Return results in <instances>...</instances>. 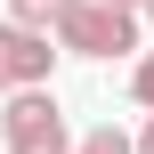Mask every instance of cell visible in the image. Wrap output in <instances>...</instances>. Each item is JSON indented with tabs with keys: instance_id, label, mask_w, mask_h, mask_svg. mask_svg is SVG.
Masks as SVG:
<instances>
[{
	"instance_id": "6da1fadb",
	"label": "cell",
	"mask_w": 154,
	"mask_h": 154,
	"mask_svg": "<svg viewBox=\"0 0 154 154\" xmlns=\"http://www.w3.org/2000/svg\"><path fill=\"white\" fill-rule=\"evenodd\" d=\"M57 49H65V57H97V65H106V57H130V49H138V16H130V8H106V0H73V16L57 24ZM138 57H146V49H138Z\"/></svg>"
},
{
	"instance_id": "7a4b0ae2",
	"label": "cell",
	"mask_w": 154,
	"mask_h": 154,
	"mask_svg": "<svg viewBox=\"0 0 154 154\" xmlns=\"http://www.w3.org/2000/svg\"><path fill=\"white\" fill-rule=\"evenodd\" d=\"M0 146L8 154H73L81 138L65 130V106H57L49 89H24V97L0 106Z\"/></svg>"
},
{
	"instance_id": "3957f363",
	"label": "cell",
	"mask_w": 154,
	"mask_h": 154,
	"mask_svg": "<svg viewBox=\"0 0 154 154\" xmlns=\"http://www.w3.org/2000/svg\"><path fill=\"white\" fill-rule=\"evenodd\" d=\"M57 32H32V24H16V16H0V89L8 97H24V89H49V73H57Z\"/></svg>"
},
{
	"instance_id": "277c9868",
	"label": "cell",
	"mask_w": 154,
	"mask_h": 154,
	"mask_svg": "<svg viewBox=\"0 0 154 154\" xmlns=\"http://www.w3.org/2000/svg\"><path fill=\"white\" fill-rule=\"evenodd\" d=\"M8 16H16V24H32V32H57V24L73 16V0H8Z\"/></svg>"
},
{
	"instance_id": "5b68a950",
	"label": "cell",
	"mask_w": 154,
	"mask_h": 154,
	"mask_svg": "<svg viewBox=\"0 0 154 154\" xmlns=\"http://www.w3.org/2000/svg\"><path fill=\"white\" fill-rule=\"evenodd\" d=\"M73 154H138V138H130V130H114V122H97V130H89Z\"/></svg>"
},
{
	"instance_id": "8992f818",
	"label": "cell",
	"mask_w": 154,
	"mask_h": 154,
	"mask_svg": "<svg viewBox=\"0 0 154 154\" xmlns=\"http://www.w3.org/2000/svg\"><path fill=\"white\" fill-rule=\"evenodd\" d=\"M130 97H138V106H146V114H154V49H146V57H138V65H130Z\"/></svg>"
},
{
	"instance_id": "52a82bcc",
	"label": "cell",
	"mask_w": 154,
	"mask_h": 154,
	"mask_svg": "<svg viewBox=\"0 0 154 154\" xmlns=\"http://www.w3.org/2000/svg\"><path fill=\"white\" fill-rule=\"evenodd\" d=\"M106 8H130V16H146V8H154V0H106Z\"/></svg>"
},
{
	"instance_id": "ba28073f",
	"label": "cell",
	"mask_w": 154,
	"mask_h": 154,
	"mask_svg": "<svg viewBox=\"0 0 154 154\" xmlns=\"http://www.w3.org/2000/svg\"><path fill=\"white\" fill-rule=\"evenodd\" d=\"M138 154H154V114H146V130H138Z\"/></svg>"
},
{
	"instance_id": "9c48e42d",
	"label": "cell",
	"mask_w": 154,
	"mask_h": 154,
	"mask_svg": "<svg viewBox=\"0 0 154 154\" xmlns=\"http://www.w3.org/2000/svg\"><path fill=\"white\" fill-rule=\"evenodd\" d=\"M146 24H154V8H146Z\"/></svg>"
}]
</instances>
